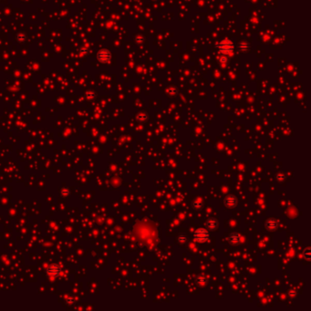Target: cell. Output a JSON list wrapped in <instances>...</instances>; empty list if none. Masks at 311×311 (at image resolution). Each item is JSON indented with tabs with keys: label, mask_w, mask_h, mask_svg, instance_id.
Returning a JSON list of instances; mask_svg holds the SVG:
<instances>
[{
	"label": "cell",
	"mask_w": 311,
	"mask_h": 311,
	"mask_svg": "<svg viewBox=\"0 0 311 311\" xmlns=\"http://www.w3.org/2000/svg\"><path fill=\"white\" fill-rule=\"evenodd\" d=\"M234 47V43L231 42V41H229V40H227V39L222 41V42L218 44L219 50L222 53H224V54H228V53L233 52Z\"/></svg>",
	"instance_id": "cell-1"
},
{
	"label": "cell",
	"mask_w": 311,
	"mask_h": 311,
	"mask_svg": "<svg viewBox=\"0 0 311 311\" xmlns=\"http://www.w3.org/2000/svg\"><path fill=\"white\" fill-rule=\"evenodd\" d=\"M196 282H197V284H198V285H200V286H204V285H205V284H206V282H207V278H205L204 275H198V276H197V278H196Z\"/></svg>",
	"instance_id": "cell-9"
},
{
	"label": "cell",
	"mask_w": 311,
	"mask_h": 311,
	"mask_svg": "<svg viewBox=\"0 0 311 311\" xmlns=\"http://www.w3.org/2000/svg\"><path fill=\"white\" fill-rule=\"evenodd\" d=\"M179 241L182 242V243H184V242L186 241V238H185V236H183V234H182V236H179Z\"/></svg>",
	"instance_id": "cell-18"
},
{
	"label": "cell",
	"mask_w": 311,
	"mask_h": 311,
	"mask_svg": "<svg viewBox=\"0 0 311 311\" xmlns=\"http://www.w3.org/2000/svg\"><path fill=\"white\" fill-rule=\"evenodd\" d=\"M285 179H286V176H285V174H278V175H276V180H278V181H285Z\"/></svg>",
	"instance_id": "cell-15"
},
{
	"label": "cell",
	"mask_w": 311,
	"mask_h": 311,
	"mask_svg": "<svg viewBox=\"0 0 311 311\" xmlns=\"http://www.w3.org/2000/svg\"><path fill=\"white\" fill-rule=\"evenodd\" d=\"M206 225H207V227L209 228V229L215 230V228L217 227V225H218V222H217L215 219L211 218V219H209V220L206 222Z\"/></svg>",
	"instance_id": "cell-6"
},
{
	"label": "cell",
	"mask_w": 311,
	"mask_h": 311,
	"mask_svg": "<svg viewBox=\"0 0 311 311\" xmlns=\"http://www.w3.org/2000/svg\"><path fill=\"white\" fill-rule=\"evenodd\" d=\"M225 204L227 207H230V208H233L236 205V198L234 195H228L225 198Z\"/></svg>",
	"instance_id": "cell-5"
},
{
	"label": "cell",
	"mask_w": 311,
	"mask_h": 311,
	"mask_svg": "<svg viewBox=\"0 0 311 311\" xmlns=\"http://www.w3.org/2000/svg\"><path fill=\"white\" fill-rule=\"evenodd\" d=\"M97 59H98L99 61L104 63V62H107L112 59V54L107 50H101L97 55Z\"/></svg>",
	"instance_id": "cell-4"
},
{
	"label": "cell",
	"mask_w": 311,
	"mask_h": 311,
	"mask_svg": "<svg viewBox=\"0 0 311 311\" xmlns=\"http://www.w3.org/2000/svg\"><path fill=\"white\" fill-rule=\"evenodd\" d=\"M70 192H71V191H70V189L68 188V187H62V188L60 189V195H61L62 196H64V197L70 196Z\"/></svg>",
	"instance_id": "cell-10"
},
{
	"label": "cell",
	"mask_w": 311,
	"mask_h": 311,
	"mask_svg": "<svg viewBox=\"0 0 311 311\" xmlns=\"http://www.w3.org/2000/svg\"><path fill=\"white\" fill-rule=\"evenodd\" d=\"M74 302H75V301H74V299H73L72 298H68L66 299V303L68 304V305H72Z\"/></svg>",
	"instance_id": "cell-17"
},
{
	"label": "cell",
	"mask_w": 311,
	"mask_h": 311,
	"mask_svg": "<svg viewBox=\"0 0 311 311\" xmlns=\"http://www.w3.org/2000/svg\"><path fill=\"white\" fill-rule=\"evenodd\" d=\"M16 38H17V40L18 41V42L22 43V42H25V41H26V35H24V34H22V33H18L17 35Z\"/></svg>",
	"instance_id": "cell-11"
},
{
	"label": "cell",
	"mask_w": 311,
	"mask_h": 311,
	"mask_svg": "<svg viewBox=\"0 0 311 311\" xmlns=\"http://www.w3.org/2000/svg\"><path fill=\"white\" fill-rule=\"evenodd\" d=\"M193 236H195V240L198 242H205L209 237V234L207 233V231H205L204 229H198L193 234Z\"/></svg>",
	"instance_id": "cell-3"
},
{
	"label": "cell",
	"mask_w": 311,
	"mask_h": 311,
	"mask_svg": "<svg viewBox=\"0 0 311 311\" xmlns=\"http://www.w3.org/2000/svg\"><path fill=\"white\" fill-rule=\"evenodd\" d=\"M148 119V115L147 113H140V121H145Z\"/></svg>",
	"instance_id": "cell-14"
},
{
	"label": "cell",
	"mask_w": 311,
	"mask_h": 311,
	"mask_svg": "<svg viewBox=\"0 0 311 311\" xmlns=\"http://www.w3.org/2000/svg\"><path fill=\"white\" fill-rule=\"evenodd\" d=\"M303 255H304V257H305L308 261L310 260V249H309V247H307L306 249L304 250Z\"/></svg>",
	"instance_id": "cell-12"
},
{
	"label": "cell",
	"mask_w": 311,
	"mask_h": 311,
	"mask_svg": "<svg viewBox=\"0 0 311 311\" xmlns=\"http://www.w3.org/2000/svg\"><path fill=\"white\" fill-rule=\"evenodd\" d=\"M240 47H241V50H247L248 48L250 47V46L248 45L247 43H242L240 45Z\"/></svg>",
	"instance_id": "cell-16"
},
{
	"label": "cell",
	"mask_w": 311,
	"mask_h": 311,
	"mask_svg": "<svg viewBox=\"0 0 311 311\" xmlns=\"http://www.w3.org/2000/svg\"><path fill=\"white\" fill-rule=\"evenodd\" d=\"M266 228L269 230H275L276 229V227H278V223H276V221L274 220V219H270L268 220L266 222Z\"/></svg>",
	"instance_id": "cell-8"
},
{
	"label": "cell",
	"mask_w": 311,
	"mask_h": 311,
	"mask_svg": "<svg viewBox=\"0 0 311 311\" xmlns=\"http://www.w3.org/2000/svg\"><path fill=\"white\" fill-rule=\"evenodd\" d=\"M192 207H193L195 209H196V210H200V209H202V207H203V203H201V202H195V203L192 204Z\"/></svg>",
	"instance_id": "cell-13"
},
{
	"label": "cell",
	"mask_w": 311,
	"mask_h": 311,
	"mask_svg": "<svg viewBox=\"0 0 311 311\" xmlns=\"http://www.w3.org/2000/svg\"><path fill=\"white\" fill-rule=\"evenodd\" d=\"M46 273L47 275L51 276L53 278H59V276L61 275L62 270L59 267V266H58L57 264H53V265H50L47 267Z\"/></svg>",
	"instance_id": "cell-2"
},
{
	"label": "cell",
	"mask_w": 311,
	"mask_h": 311,
	"mask_svg": "<svg viewBox=\"0 0 311 311\" xmlns=\"http://www.w3.org/2000/svg\"><path fill=\"white\" fill-rule=\"evenodd\" d=\"M229 240H230L231 243L234 244V245L239 244V243H240V236H239L237 233H233V234H230Z\"/></svg>",
	"instance_id": "cell-7"
}]
</instances>
